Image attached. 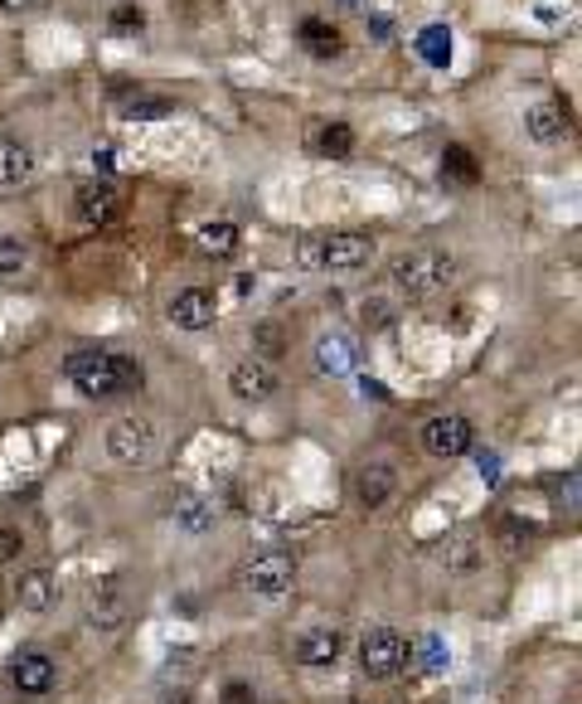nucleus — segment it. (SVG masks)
I'll return each mask as SVG.
<instances>
[{"label": "nucleus", "mask_w": 582, "mask_h": 704, "mask_svg": "<svg viewBox=\"0 0 582 704\" xmlns=\"http://www.w3.org/2000/svg\"><path fill=\"white\" fill-rule=\"evenodd\" d=\"M412 661V646H408V636L394 632V627H374V632H364L360 636V670L369 680H394L403 676Z\"/></svg>", "instance_id": "nucleus-4"}, {"label": "nucleus", "mask_w": 582, "mask_h": 704, "mask_svg": "<svg viewBox=\"0 0 582 704\" xmlns=\"http://www.w3.org/2000/svg\"><path fill=\"white\" fill-rule=\"evenodd\" d=\"M63 374H69V384L88 399H112V394L141 389V365L121 350H73L69 360H63Z\"/></svg>", "instance_id": "nucleus-1"}, {"label": "nucleus", "mask_w": 582, "mask_h": 704, "mask_svg": "<svg viewBox=\"0 0 582 704\" xmlns=\"http://www.w3.org/2000/svg\"><path fill=\"white\" fill-rule=\"evenodd\" d=\"M480 476H486V482H496V476H500V462L490 452H480Z\"/></svg>", "instance_id": "nucleus-34"}, {"label": "nucleus", "mask_w": 582, "mask_h": 704, "mask_svg": "<svg viewBox=\"0 0 582 704\" xmlns=\"http://www.w3.org/2000/svg\"><path fill=\"white\" fill-rule=\"evenodd\" d=\"M165 704H189V695H171V700H165Z\"/></svg>", "instance_id": "nucleus-35"}, {"label": "nucleus", "mask_w": 582, "mask_h": 704, "mask_svg": "<svg viewBox=\"0 0 582 704\" xmlns=\"http://www.w3.org/2000/svg\"><path fill=\"white\" fill-rule=\"evenodd\" d=\"M30 263V249L20 239H0V277H10V273H20V267Z\"/></svg>", "instance_id": "nucleus-29"}, {"label": "nucleus", "mask_w": 582, "mask_h": 704, "mask_svg": "<svg viewBox=\"0 0 582 704\" xmlns=\"http://www.w3.org/2000/svg\"><path fill=\"white\" fill-rule=\"evenodd\" d=\"M54 598H59V578H54L49 568H25V574L15 578V602L25 612H49Z\"/></svg>", "instance_id": "nucleus-17"}, {"label": "nucleus", "mask_w": 582, "mask_h": 704, "mask_svg": "<svg viewBox=\"0 0 582 704\" xmlns=\"http://www.w3.org/2000/svg\"><path fill=\"white\" fill-rule=\"evenodd\" d=\"M291 584H296V558H291L287 550H257L248 564H243V588H248L253 598H287Z\"/></svg>", "instance_id": "nucleus-5"}, {"label": "nucleus", "mask_w": 582, "mask_h": 704, "mask_svg": "<svg viewBox=\"0 0 582 704\" xmlns=\"http://www.w3.org/2000/svg\"><path fill=\"white\" fill-rule=\"evenodd\" d=\"M388 277H394L398 292L432 297L456 277V258L452 253H442V249H412V253H398V258L388 263Z\"/></svg>", "instance_id": "nucleus-3"}, {"label": "nucleus", "mask_w": 582, "mask_h": 704, "mask_svg": "<svg viewBox=\"0 0 582 704\" xmlns=\"http://www.w3.org/2000/svg\"><path fill=\"white\" fill-rule=\"evenodd\" d=\"M418 661H422V676H442V670H446V642H442V636H422Z\"/></svg>", "instance_id": "nucleus-28"}, {"label": "nucleus", "mask_w": 582, "mask_h": 704, "mask_svg": "<svg viewBox=\"0 0 582 704\" xmlns=\"http://www.w3.org/2000/svg\"><path fill=\"white\" fill-rule=\"evenodd\" d=\"M175 524L185 534H209L219 524V506L209 496H181L175 500Z\"/></svg>", "instance_id": "nucleus-20"}, {"label": "nucleus", "mask_w": 582, "mask_h": 704, "mask_svg": "<svg viewBox=\"0 0 582 704\" xmlns=\"http://www.w3.org/2000/svg\"><path fill=\"white\" fill-rule=\"evenodd\" d=\"M291 656H296L301 666H311V670H326V666H335L345 656V636H340V627H311V632L296 636Z\"/></svg>", "instance_id": "nucleus-13"}, {"label": "nucleus", "mask_w": 582, "mask_h": 704, "mask_svg": "<svg viewBox=\"0 0 582 704\" xmlns=\"http://www.w3.org/2000/svg\"><path fill=\"white\" fill-rule=\"evenodd\" d=\"M253 350H257V360H282L287 355V331L277 326V321H257L253 326Z\"/></svg>", "instance_id": "nucleus-25"}, {"label": "nucleus", "mask_w": 582, "mask_h": 704, "mask_svg": "<svg viewBox=\"0 0 582 704\" xmlns=\"http://www.w3.org/2000/svg\"><path fill=\"white\" fill-rule=\"evenodd\" d=\"M296 39H301V49L311 54V59H340L345 54V35L330 25V20H301V30H296Z\"/></svg>", "instance_id": "nucleus-18"}, {"label": "nucleus", "mask_w": 582, "mask_h": 704, "mask_svg": "<svg viewBox=\"0 0 582 704\" xmlns=\"http://www.w3.org/2000/svg\"><path fill=\"white\" fill-rule=\"evenodd\" d=\"M306 151L321 155V161H345L354 151V127L340 117H321L306 127Z\"/></svg>", "instance_id": "nucleus-12"}, {"label": "nucleus", "mask_w": 582, "mask_h": 704, "mask_svg": "<svg viewBox=\"0 0 582 704\" xmlns=\"http://www.w3.org/2000/svg\"><path fill=\"white\" fill-rule=\"evenodd\" d=\"M131 612H137V602H131L127 584H121V578H103L97 593L88 598V627L93 632H121L131 622Z\"/></svg>", "instance_id": "nucleus-7"}, {"label": "nucleus", "mask_w": 582, "mask_h": 704, "mask_svg": "<svg viewBox=\"0 0 582 704\" xmlns=\"http://www.w3.org/2000/svg\"><path fill=\"white\" fill-rule=\"evenodd\" d=\"M141 25H146V15H141L137 5H117V10H112V30H117V35H127V30L137 35Z\"/></svg>", "instance_id": "nucleus-32"}, {"label": "nucleus", "mask_w": 582, "mask_h": 704, "mask_svg": "<svg viewBox=\"0 0 582 704\" xmlns=\"http://www.w3.org/2000/svg\"><path fill=\"white\" fill-rule=\"evenodd\" d=\"M398 491V472L388 462H369L360 476H354V506L360 510H384Z\"/></svg>", "instance_id": "nucleus-15"}, {"label": "nucleus", "mask_w": 582, "mask_h": 704, "mask_svg": "<svg viewBox=\"0 0 582 704\" xmlns=\"http://www.w3.org/2000/svg\"><path fill=\"white\" fill-rule=\"evenodd\" d=\"M442 558H446V568H452V574H472V568L480 564V550H476L472 540H462L456 550H446Z\"/></svg>", "instance_id": "nucleus-30"}, {"label": "nucleus", "mask_w": 582, "mask_h": 704, "mask_svg": "<svg viewBox=\"0 0 582 704\" xmlns=\"http://www.w3.org/2000/svg\"><path fill=\"white\" fill-rule=\"evenodd\" d=\"M195 243H199V253H205V258H229V253L238 249V223H229V219H209L205 229L195 233Z\"/></svg>", "instance_id": "nucleus-22"}, {"label": "nucleus", "mask_w": 582, "mask_h": 704, "mask_svg": "<svg viewBox=\"0 0 582 704\" xmlns=\"http://www.w3.org/2000/svg\"><path fill=\"white\" fill-rule=\"evenodd\" d=\"M418 54L432 64V69H446V59H452V30H446V25H428L418 35Z\"/></svg>", "instance_id": "nucleus-26"}, {"label": "nucleus", "mask_w": 582, "mask_h": 704, "mask_svg": "<svg viewBox=\"0 0 582 704\" xmlns=\"http://www.w3.org/2000/svg\"><path fill=\"white\" fill-rule=\"evenodd\" d=\"M360 326H364V331H384V326H394V301L369 297L364 307H360Z\"/></svg>", "instance_id": "nucleus-27"}, {"label": "nucleus", "mask_w": 582, "mask_h": 704, "mask_svg": "<svg viewBox=\"0 0 582 704\" xmlns=\"http://www.w3.org/2000/svg\"><path fill=\"white\" fill-rule=\"evenodd\" d=\"M10 685H15V695L25 700H44L54 695V685H59V661L44 651H25L10 661Z\"/></svg>", "instance_id": "nucleus-9"}, {"label": "nucleus", "mask_w": 582, "mask_h": 704, "mask_svg": "<svg viewBox=\"0 0 582 704\" xmlns=\"http://www.w3.org/2000/svg\"><path fill=\"white\" fill-rule=\"evenodd\" d=\"M214 316H219V301L209 287H185V292H175V301H171V321L181 331H209Z\"/></svg>", "instance_id": "nucleus-14"}, {"label": "nucleus", "mask_w": 582, "mask_h": 704, "mask_svg": "<svg viewBox=\"0 0 582 704\" xmlns=\"http://www.w3.org/2000/svg\"><path fill=\"white\" fill-rule=\"evenodd\" d=\"M524 127H529L534 141H563L573 131V117H568V103H539L524 117Z\"/></svg>", "instance_id": "nucleus-19"}, {"label": "nucleus", "mask_w": 582, "mask_h": 704, "mask_svg": "<svg viewBox=\"0 0 582 704\" xmlns=\"http://www.w3.org/2000/svg\"><path fill=\"white\" fill-rule=\"evenodd\" d=\"M0 5H5V10H15V5H20V0H0Z\"/></svg>", "instance_id": "nucleus-36"}, {"label": "nucleus", "mask_w": 582, "mask_h": 704, "mask_svg": "<svg viewBox=\"0 0 582 704\" xmlns=\"http://www.w3.org/2000/svg\"><path fill=\"white\" fill-rule=\"evenodd\" d=\"M73 215H78V223H88V229H107V223H117V215H121L117 185L112 181H83L73 189Z\"/></svg>", "instance_id": "nucleus-10"}, {"label": "nucleus", "mask_w": 582, "mask_h": 704, "mask_svg": "<svg viewBox=\"0 0 582 704\" xmlns=\"http://www.w3.org/2000/svg\"><path fill=\"white\" fill-rule=\"evenodd\" d=\"M374 258L369 233H306L296 239V263L306 273H354Z\"/></svg>", "instance_id": "nucleus-2"}, {"label": "nucleus", "mask_w": 582, "mask_h": 704, "mask_svg": "<svg viewBox=\"0 0 582 704\" xmlns=\"http://www.w3.org/2000/svg\"><path fill=\"white\" fill-rule=\"evenodd\" d=\"M442 181L446 185H476L480 181V161L466 147H446L442 151Z\"/></svg>", "instance_id": "nucleus-23"}, {"label": "nucleus", "mask_w": 582, "mask_h": 704, "mask_svg": "<svg viewBox=\"0 0 582 704\" xmlns=\"http://www.w3.org/2000/svg\"><path fill=\"white\" fill-rule=\"evenodd\" d=\"M350 365H354V350H350L345 335H326V341L316 345V370L321 374H350Z\"/></svg>", "instance_id": "nucleus-24"}, {"label": "nucleus", "mask_w": 582, "mask_h": 704, "mask_svg": "<svg viewBox=\"0 0 582 704\" xmlns=\"http://www.w3.org/2000/svg\"><path fill=\"white\" fill-rule=\"evenodd\" d=\"M476 442V428L466 413H436V418L422 423V447L432 457H466Z\"/></svg>", "instance_id": "nucleus-8"}, {"label": "nucleus", "mask_w": 582, "mask_h": 704, "mask_svg": "<svg viewBox=\"0 0 582 704\" xmlns=\"http://www.w3.org/2000/svg\"><path fill=\"white\" fill-rule=\"evenodd\" d=\"M112 103L127 122H165L175 117V103L161 93H146V88H112Z\"/></svg>", "instance_id": "nucleus-16"}, {"label": "nucleus", "mask_w": 582, "mask_h": 704, "mask_svg": "<svg viewBox=\"0 0 582 704\" xmlns=\"http://www.w3.org/2000/svg\"><path fill=\"white\" fill-rule=\"evenodd\" d=\"M223 700H229V704H253L257 695H253V690H248V685H238V680H233V685H229V690H223Z\"/></svg>", "instance_id": "nucleus-33"}, {"label": "nucleus", "mask_w": 582, "mask_h": 704, "mask_svg": "<svg viewBox=\"0 0 582 704\" xmlns=\"http://www.w3.org/2000/svg\"><path fill=\"white\" fill-rule=\"evenodd\" d=\"M107 457L117 466H146L155 457V428H151V418H137V413H127V418H117L107 428Z\"/></svg>", "instance_id": "nucleus-6"}, {"label": "nucleus", "mask_w": 582, "mask_h": 704, "mask_svg": "<svg viewBox=\"0 0 582 704\" xmlns=\"http://www.w3.org/2000/svg\"><path fill=\"white\" fill-rule=\"evenodd\" d=\"M35 175V155H30L25 141L0 137V185H20Z\"/></svg>", "instance_id": "nucleus-21"}, {"label": "nucleus", "mask_w": 582, "mask_h": 704, "mask_svg": "<svg viewBox=\"0 0 582 704\" xmlns=\"http://www.w3.org/2000/svg\"><path fill=\"white\" fill-rule=\"evenodd\" d=\"M25 554V530L20 524H0V564H15Z\"/></svg>", "instance_id": "nucleus-31"}, {"label": "nucleus", "mask_w": 582, "mask_h": 704, "mask_svg": "<svg viewBox=\"0 0 582 704\" xmlns=\"http://www.w3.org/2000/svg\"><path fill=\"white\" fill-rule=\"evenodd\" d=\"M229 389H233V399H238V404H267V399L282 389V379H277L272 365L253 355V360H238L229 370Z\"/></svg>", "instance_id": "nucleus-11"}]
</instances>
